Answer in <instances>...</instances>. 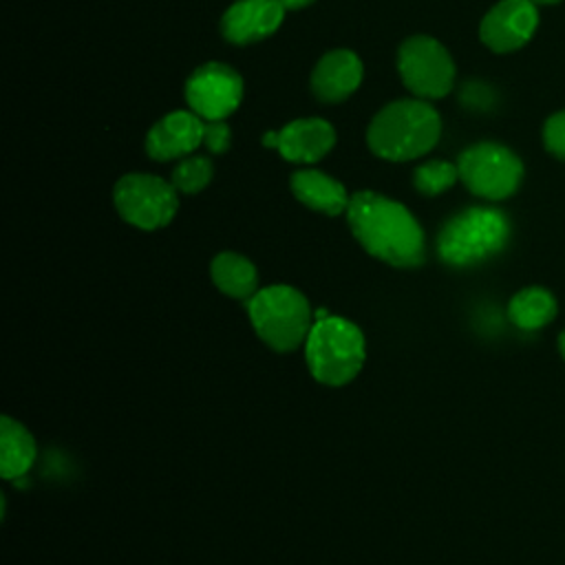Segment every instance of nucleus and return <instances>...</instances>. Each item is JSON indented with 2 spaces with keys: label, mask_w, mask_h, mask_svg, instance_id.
Instances as JSON below:
<instances>
[{
  "label": "nucleus",
  "mask_w": 565,
  "mask_h": 565,
  "mask_svg": "<svg viewBox=\"0 0 565 565\" xmlns=\"http://www.w3.org/2000/svg\"><path fill=\"white\" fill-rule=\"evenodd\" d=\"M362 60L349 49L327 51L311 71V93L324 104L351 97L362 82Z\"/></svg>",
  "instance_id": "14"
},
{
  "label": "nucleus",
  "mask_w": 565,
  "mask_h": 565,
  "mask_svg": "<svg viewBox=\"0 0 565 565\" xmlns=\"http://www.w3.org/2000/svg\"><path fill=\"white\" fill-rule=\"evenodd\" d=\"M289 185H291L294 196L302 205H307L316 212H322L327 216L347 212L349 201H351L344 185L320 170H298L291 174Z\"/></svg>",
  "instance_id": "15"
},
{
  "label": "nucleus",
  "mask_w": 565,
  "mask_h": 565,
  "mask_svg": "<svg viewBox=\"0 0 565 565\" xmlns=\"http://www.w3.org/2000/svg\"><path fill=\"white\" fill-rule=\"evenodd\" d=\"M247 313L258 338L274 351L298 349L311 331L307 298L289 285H271L247 300Z\"/></svg>",
  "instance_id": "4"
},
{
  "label": "nucleus",
  "mask_w": 565,
  "mask_h": 565,
  "mask_svg": "<svg viewBox=\"0 0 565 565\" xmlns=\"http://www.w3.org/2000/svg\"><path fill=\"white\" fill-rule=\"evenodd\" d=\"M364 335L362 331L340 318H316L305 340V360L311 375L327 386L349 384L364 364Z\"/></svg>",
  "instance_id": "3"
},
{
  "label": "nucleus",
  "mask_w": 565,
  "mask_h": 565,
  "mask_svg": "<svg viewBox=\"0 0 565 565\" xmlns=\"http://www.w3.org/2000/svg\"><path fill=\"white\" fill-rule=\"evenodd\" d=\"M205 121L194 110H172L146 135V152L154 161L183 159L203 143Z\"/></svg>",
  "instance_id": "12"
},
{
  "label": "nucleus",
  "mask_w": 565,
  "mask_h": 565,
  "mask_svg": "<svg viewBox=\"0 0 565 565\" xmlns=\"http://www.w3.org/2000/svg\"><path fill=\"white\" fill-rule=\"evenodd\" d=\"M311 2H316V0H280V4L285 7V11H298V9L309 7Z\"/></svg>",
  "instance_id": "23"
},
{
  "label": "nucleus",
  "mask_w": 565,
  "mask_h": 565,
  "mask_svg": "<svg viewBox=\"0 0 565 565\" xmlns=\"http://www.w3.org/2000/svg\"><path fill=\"white\" fill-rule=\"evenodd\" d=\"M285 18L280 0H236L221 18V33L232 44H252L271 35Z\"/></svg>",
  "instance_id": "13"
},
{
  "label": "nucleus",
  "mask_w": 565,
  "mask_h": 565,
  "mask_svg": "<svg viewBox=\"0 0 565 565\" xmlns=\"http://www.w3.org/2000/svg\"><path fill=\"white\" fill-rule=\"evenodd\" d=\"M558 349H561V355L565 358V331L558 335Z\"/></svg>",
  "instance_id": "24"
},
{
  "label": "nucleus",
  "mask_w": 565,
  "mask_h": 565,
  "mask_svg": "<svg viewBox=\"0 0 565 565\" xmlns=\"http://www.w3.org/2000/svg\"><path fill=\"white\" fill-rule=\"evenodd\" d=\"M463 185L488 201H501L516 192L523 179L521 159L505 146L481 141L466 148L457 161Z\"/></svg>",
  "instance_id": "6"
},
{
  "label": "nucleus",
  "mask_w": 565,
  "mask_h": 565,
  "mask_svg": "<svg viewBox=\"0 0 565 565\" xmlns=\"http://www.w3.org/2000/svg\"><path fill=\"white\" fill-rule=\"evenodd\" d=\"M457 179H459L457 163L441 161V159H433V161H426V163L417 166L415 174H413V183H415L417 192H422L426 196H435V194L446 192L448 188L455 185Z\"/></svg>",
  "instance_id": "20"
},
{
  "label": "nucleus",
  "mask_w": 565,
  "mask_h": 565,
  "mask_svg": "<svg viewBox=\"0 0 565 565\" xmlns=\"http://www.w3.org/2000/svg\"><path fill=\"white\" fill-rule=\"evenodd\" d=\"M558 311L556 298L545 287H525L508 302V318L523 331H536L554 320Z\"/></svg>",
  "instance_id": "18"
},
{
  "label": "nucleus",
  "mask_w": 565,
  "mask_h": 565,
  "mask_svg": "<svg viewBox=\"0 0 565 565\" xmlns=\"http://www.w3.org/2000/svg\"><path fill=\"white\" fill-rule=\"evenodd\" d=\"M230 141H232V130L225 124V119L205 121V126H203V146L212 154H223L230 148Z\"/></svg>",
  "instance_id": "22"
},
{
  "label": "nucleus",
  "mask_w": 565,
  "mask_h": 565,
  "mask_svg": "<svg viewBox=\"0 0 565 565\" xmlns=\"http://www.w3.org/2000/svg\"><path fill=\"white\" fill-rule=\"evenodd\" d=\"M402 84L419 99H439L455 84V62L448 49L430 35H413L397 51Z\"/></svg>",
  "instance_id": "8"
},
{
  "label": "nucleus",
  "mask_w": 565,
  "mask_h": 565,
  "mask_svg": "<svg viewBox=\"0 0 565 565\" xmlns=\"http://www.w3.org/2000/svg\"><path fill=\"white\" fill-rule=\"evenodd\" d=\"M243 99V77L223 62H205L185 82V102L201 119H225Z\"/></svg>",
  "instance_id": "9"
},
{
  "label": "nucleus",
  "mask_w": 565,
  "mask_h": 565,
  "mask_svg": "<svg viewBox=\"0 0 565 565\" xmlns=\"http://www.w3.org/2000/svg\"><path fill=\"white\" fill-rule=\"evenodd\" d=\"M347 221L358 243L371 256L393 267H417L424 263V232L402 203L362 190L351 196Z\"/></svg>",
  "instance_id": "1"
},
{
  "label": "nucleus",
  "mask_w": 565,
  "mask_h": 565,
  "mask_svg": "<svg viewBox=\"0 0 565 565\" xmlns=\"http://www.w3.org/2000/svg\"><path fill=\"white\" fill-rule=\"evenodd\" d=\"M35 461L33 435L9 415L0 419V475L4 479H18Z\"/></svg>",
  "instance_id": "16"
},
{
  "label": "nucleus",
  "mask_w": 565,
  "mask_h": 565,
  "mask_svg": "<svg viewBox=\"0 0 565 565\" xmlns=\"http://www.w3.org/2000/svg\"><path fill=\"white\" fill-rule=\"evenodd\" d=\"M212 174H214V166L207 157L188 154L174 166L170 183L177 188V192L196 194L212 181Z\"/></svg>",
  "instance_id": "19"
},
{
  "label": "nucleus",
  "mask_w": 565,
  "mask_h": 565,
  "mask_svg": "<svg viewBox=\"0 0 565 565\" xmlns=\"http://www.w3.org/2000/svg\"><path fill=\"white\" fill-rule=\"evenodd\" d=\"M212 282L230 298L249 300L256 294L258 274L252 260L236 252H221L210 263Z\"/></svg>",
  "instance_id": "17"
},
{
  "label": "nucleus",
  "mask_w": 565,
  "mask_h": 565,
  "mask_svg": "<svg viewBox=\"0 0 565 565\" xmlns=\"http://www.w3.org/2000/svg\"><path fill=\"white\" fill-rule=\"evenodd\" d=\"M539 26V11L532 0H501L479 24L481 42L494 53H510L530 42Z\"/></svg>",
  "instance_id": "10"
},
{
  "label": "nucleus",
  "mask_w": 565,
  "mask_h": 565,
  "mask_svg": "<svg viewBox=\"0 0 565 565\" xmlns=\"http://www.w3.org/2000/svg\"><path fill=\"white\" fill-rule=\"evenodd\" d=\"M534 4H556V2H561V0H532Z\"/></svg>",
  "instance_id": "25"
},
{
  "label": "nucleus",
  "mask_w": 565,
  "mask_h": 565,
  "mask_svg": "<svg viewBox=\"0 0 565 565\" xmlns=\"http://www.w3.org/2000/svg\"><path fill=\"white\" fill-rule=\"evenodd\" d=\"M441 117L426 99H397L375 113L366 128L371 152L386 161H408L435 148Z\"/></svg>",
  "instance_id": "2"
},
{
  "label": "nucleus",
  "mask_w": 565,
  "mask_h": 565,
  "mask_svg": "<svg viewBox=\"0 0 565 565\" xmlns=\"http://www.w3.org/2000/svg\"><path fill=\"white\" fill-rule=\"evenodd\" d=\"M543 143L545 148L565 161V110L554 113L543 126Z\"/></svg>",
  "instance_id": "21"
},
{
  "label": "nucleus",
  "mask_w": 565,
  "mask_h": 565,
  "mask_svg": "<svg viewBox=\"0 0 565 565\" xmlns=\"http://www.w3.org/2000/svg\"><path fill=\"white\" fill-rule=\"evenodd\" d=\"M263 143L276 148L291 163H316L335 146V130L322 117H302L278 132L263 135Z\"/></svg>",
  "instance_id": "11"
},
{
  "label": "nucleus",
  "mask_w": 565,
  "mask_h": 565,
  "mask_svg": "<svg viewBox=\"0 0 565 565\" xmlns=\"http://www.w3.org/2000/svg\"><path fill=\"white\" fill-rule=\"evenodd\" d=\"M508 236L510 223L499 210L468 207L444 225L437 249L444 263L452 267H468L501 252Z\"/></svg>",
  "instance_id": "5"
},
{
  "label": "nucleus",
  "mask_w": 565,
  "mask_h": 565,
  "mask_svg": "<svg viewBox=\"0 0 565 565\" xmlns=\"http://www.w3.org/2000/svg\"><path fill=\"white\" fill-rule=\"evenodd\" d=\"M113 201L119 216L139 230H159L168 225L179 210L177 188L146 172L124 174L115 183Z\"/></svg>",
  "instance_id": "7"
}]
</instances>
